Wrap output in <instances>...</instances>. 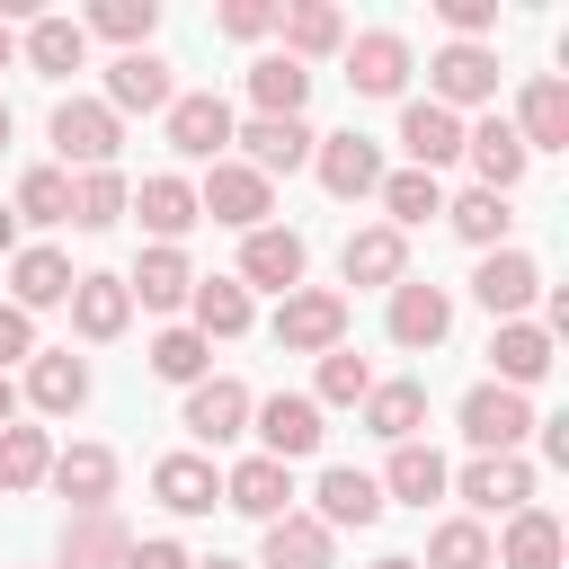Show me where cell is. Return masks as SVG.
Instances as JSON below:
<instances>
[{
  "mask_svg": "<svg viewBox=\"0 0 569 569\" xmlns=\"http://www.w3.org/2000/svg\"><path fill=\"white\" fill-rule=\"evenodd\" d=\"M462 160L480 169V187H489V196H516V178L533 169V151L516 142V124H507V116H480V124H462Z\"/></svg>",
  "mask_w": 569,
  "mask_h": 569,
  "instance_id": "cell-16",
  "label": "cell"
},
{
  "mask_svg": "<svg viewBox=\"0 0 569 569\" xmlns=\"http://www.w3.org/2000/svg\"><path fill=\"white\" fill-rule=\"evenodd\" d=\"M9 213H18V222H71V169H27Z\"/></svg>",
  "mask_w": 569,
  "mask_h": 569,
  "instance_id": "cell-46",
  "label": "cell"
},
{
  "mask_svg": "<svg viewBox=\"0 0 569 569\" xmlns=\"http://www.w3.org/2000/svg\"><path fill=\"white\" fill-rule=\"evenodd\" d=\"M516 142L525 151H569V80H525V98H516Z\"/></svg>",
  "mask_w": 569,
  "mask_h": 569,
  "instance_id": "cell-24",
  "label": "cell"
},
{
  "mask_svg": "<svg viewBox=\"0 0 569 569\" xmlns=\"http://www.w3.org/2000/svg\"><path fill=\"white\" fill-rule=\"evenodd\" d=\"M44 480H53V489L89 516V507H107V498H116V453H107V445H62Z\"/></svg>",
  "mask_w": 569,
  "mask_h": 569,
  "instance_id": "cell-33",
  "label": "cell"
},
{
  "mask_svg": "<svg viewBox=\"0 0 569 569\" xmlns=\"http://www.w3.org/2000/svg\"><path fill=\"white\" fill-rule=\"evenodd\" d=\"M365 391H373V365H365L356 347H329V356H320V391H311V400H338V409H347V400H365Z\"/></svg>",
  "mask_w": 569,
  "mask_h": 569,
  "instance_id": "cell-48",
  "label": "cell"
},
{
  "mask_svg": "<svg viewBox=\"0 0 569 569\" xmlns=\"http://www.w3.org/2000/svg\"><path fill=\"white\" fill-rule=\"evenodd\" d=\"M311 498H320V507H311V525H329V533H347V525L365 533V525L391 507V498H382V480H373V471H356V462H329Z\"/></svg>",
  "mask_w": 569,
  "mask_h": 569,
  "instance_id": "cell-14",
  "label": "cell"
},
{
  "mask_svg": "<svg viewBox=\"0 0 569 569\" xmlns=\"http://www.w3.org/2000/svg\"><path fill=\"white\" fill-rule=\"evenodd\" d=\"M249 382H231V373H204V382H187V436L196 445H231V436H249Z\"/></svg>",
  "mask_w": 569,
  "mask_h": 569,
  "instance_id": "cell-13",
  "label": "cell"
},
{
  "mask_svg": "<svg viewBox=\"0 0 569 569\" xmlns=\"http://www.w3.org/2000/svg\"><path fill=\"white\" fill-rule=\"evenodd\" d=\"M302 98H311V71L302 62H284V53H258L249 62V107L258 116H302Z\"/></svg>",
  "mask_w": 569,
  "mask_h": 569,
  "instance_id": "cell-38",
  "label": "cell"
},
{
  "mask_svg": "<svg viewBox=\"0 0 569 569\" xmlns=\"http://www.w3.org/2000/svg\"><path fill=\"white\" fill-rule=\"evenodd\" d=\"M471 302H480L489 320H525V311L542 302V267H533L525 249H489L480 276H471Z\"/></svg>",
  "mask_w": 569,
  "mask_h": 569,
  "instance_id": "cell-8",
  "label": "cell"
},
{
  "mask_svg": "<svg viewBox=\"0 0 569 569\" xmlns=\"http://www.w3.org/2000/svg\"><path fill=\"white\" fill-rule=\"evenodd\" d=\"M124 569H196V560H187L169 533H151V542H133V551H124Z\"/></svg>",
  "mask_w": 569,
  "mask_h": 569,
  "instance_id": "cell-52",
  "label": "cell"
},
{
  "mask_svg": "<svg viewBox=\"0 0 569 569\" xmlns=\"http://www.w3.org/2000/svg\"><path fill=\"white\" fill-rule=\"evenodd\" d=\"M551 356H560V347H551V329H542V320H498V338H489V365H498V382H507V391L542 382V373H551Z\"/></svg>",
  "mask_w": 569,
  "mask_h": 569,
  "instance_id": "cell-26",
  "label": "cell"
},
{
  "mask_svg": "<svg viewBox=\"0 0 569 569\" xmlns=\"http://www.w3.org/2000/svg\"><path fill=\"white\" fill-rule=\"evenodd\" d=\"M196 213L204 222H231V231H258L276 213V187L249 169V160H213V178L196 187Z\"/></svg>",
  "mask_w": 569,
  "mask_h": 569,
  "instance_id": "cell-3",
  "label": "cell"
},
{
  "mask_svg": "<svg viewBox=\"0 0 569 569\" xmlns=\"http://www.w3.org/2000/svg\"><path fill=\"white\" fill-rule=\"evenodd\" d=\"M338 267H347V284H400L409 276V240L391 222H365V231H347Z\"/></svg>",
  "mask_w": 569,
  "mask_h": 569,
  "instance_id": "cell-31",
  "label": "cell"
},
{
  "mask_svg": "<svg viewBox=\"0 0 569 569\" xmlns=\"http://www.w3.org/2000/svg\"><path fill=\"white\" fill-rule=\"evenodd\" d=\"M249 418H258V445H267V462H302V453H320V436H329L311 391H276V400H258Z\"/></svg>",
  "mask_w": 569,
  "mask_h": 569,
  "instance_id": "cell-9",
  "label": "cell"
},
{
  "mask_svg": "<svg viewBox=\"0 0 569 569\" xmlns=\"http://www.w3.org/2000/svg\"><path fill=\"white\" fill-rule=\"evenodd\" d=\"M418 569H489V525L480 516H445L427 533V560Z\"/></svg>",
  "mask_w": 569,
  "mask_h": 569,
  "instance_id": "cell-44",
  "label": "cell"
},
{
  "mask_svg": "<svg viewBox=\"0 0 569 569\" xmlns=\"http://www.w3.org/2000/svg\"><path fill=\"white\" fill-rule=\"evenodd\" d=\"M453 489L471 516H516V507H533V462L525 453H471L453 471Z\"/></svg>",
  "mask_w": 569,
  "mask_h": 569,
  "instance_id": "cell-5",
  "label": "cell"
},
{
  "mask_svg": "<svg viewBox=\"0 0 569 569\" xmlns=\"http://www.w3.org/2000/svg\"><path fill=\"white\" fill-rule=\"evenodd\" d=\"M382 213H391V231H418V222H436L445 213V187L427 178V169H382Z\"/></svg>",
  "mask_w": 569,
  "mask_h": 569,
  "instance_id": "cell-39",
  "label": "cell"
},
{
  "mask_svg": "<svg viewBox=\"0 0 569 569\" xmlns=\"http://www.w3.org/2000/svg\"><path fill=\"white\" fill-rule=\"evenodd\" d=\"M436 18L453 27V44H480L498 27V0H436Z\"/></svg>",
  "mask_w": 569,
  "mask_h": 569,
  "instance_id": "cell-49",
  "label": "cell"
},
{
  "mask_svg": "<svg viewBox=\"0 0 569 569\" xmlns=\"http://www.w3.org/2000/svg\"><path fill=\"white\" fill-rule=\"evenodd\" d=\"M27 400H36L44 418H71V409L89 400V365H80L71 347H36V356H27Z\"/></svg>",
  "mask_w": 569,
  "mask_h": 569,
  "instance_id": "cell-27",
  "label": "cell"
},
{
  "mask_svg": "<svg viewBox=\"0 0 569 569\" xmlns=\"http://www.w3.org/2000/svg\"><path fill=\"white\" fill-rule=\"evenodd\" d=\"M151 498H160L169 516H213V507H222V471H213L204 453H160V462H151Z\"/></svg>",
  "mask_w": 569,
  "mask_h": 569,
  "instance_id": "cell-22",
  "label": "cell"
},
{
  "mask_svg": "<svg viewBox=\"0 0 569 569\" xmlns=\"http://www.w3.org/2000/svg\"><path fill=\"white\" fill-rule=\"evenodd\" d=\"M222 507H240V516H258V525L293 516V462H267V453L231 462V471H222Z\"/></svg>",
  "mask_w": 569,
  "mask_h": 569,
  "instance_id": "cell-19",
  "label": "cell"
},
{
  "mask_svg": "<svg viewBox=\"0 0 569 569\" xmlns=\"http://www.w3.org/2000/svg\"><path fill=\"white\" fill-rule=\"evenodd\" d=\"M116 142H124V124L107 116V98H62V107H53V151H62V169H116Z\"/></svg>",
  "mask_w": 569,
  "mask_h": 569,
  "instance_id": "cell-2",
  "label": "cell"
},
{
  "mask_svg": "<svg viewBox=\"0 0 569 569\" xmlns=\"http://www.w3.org/2000/svg\"><path fill=\"white\" fill-rule=\"evenodd\" d=\"M453 489V471H445V453L427 445V436H409V445H391V471H382V498H409V507H427V498H445Z\"/></svg>",
  "mask_w": 569,
  "mask_h": 569,
  "instance_id": "cell-36",
  "label": "cell"
},
{
  "mask_svg": "<svg viewBox=\"0 0 569 569\" xmlns=\"http://www.w3.org/2000/svg\"><path fill=\"white\" fill-rule=\"evenodd\" d=\"M302 267H311V249H302V231H284V222H258V231H240V293L258 284V293H293L302 284Z\"/></svg>",
  "mask_w": 569,
  "mask_h": 569,
  "instance_id": "cell-4",
  "label": "cell"
},
{
  "mask_svg": "<svg viewBox=\"0 0 569 569\" xmlns=\"http://www.w3.org/2000/svg\"><path fill=\"white\" fill-rule=\"evenodd\" d=\"M462 436H471V453H516V445L533 436V400L507 391V382H480V391L462 400Z\"/></svg>",
  "mask_w": 569,
  "mask_h": 569,
  "instance_id": "cell-7",
  "label": "cell"
},
{
  "mask_svg": "<svg viewBox=\"0 0 569 569\" xmlns=\"http://www.w3.org/2000/svg\"><path fill=\"white\" fill-rule=\"evenodd\" d=\"M560 551H569L560 516H551V507H516L507 533L489 542V569H560Z\"/></svg>",
  "mask_w": 569,
  "mask_h": 569,
  "instance_id": "cell-20",
  "label": "cell"
},
{
  "mask_svg": "<svg viewBox=\"0 0 569 569\" xmlns=\"http://www.w3.org/2000/svg\"><path fill=\"white\" fill-rule=\"evenodd\" d=\"M124 293H133L142 311H187V293H196V267H187V249H142V267L124 276Z\"/></svg>",
  "mask_w": 569,
  "mask_h": 569,
  "instance_id": "cell-35",
  "label": "cell"
},
{
  "mask_svg": "<svg viewBox=\"0 0 569 569\" xmlns=\"http://www.w3.org/2000/svg\"><path fill=\"white\" fill-rule=\"evenodd\" d=\"M18 53H27V71H36V80H71V71L89 62V36H80V18H27Z\"/></svg>",
  "mask_w": 569,
  "mask_h": 569,
  "instance_id": "cell-30",
  "label": "cell"
},
{
  "mask_svg": "<svg viewBox=\"0 0 569 569\" xmlns=\"http://www.w3.org/2000/svg\"><path fill=\"white\" fill-rule=\"evenodd\" d=\"M151 27H160V0H98V9L80 18V36H107V44H124V53H142Z\"/></svg>",
  "mask_w": 569,
  "mask_h": 569,
  "instance_id": "cell-45",
  "label": "cell"
},
{
  "mask_svg": "<svg viewBox=\"0 0 569 569\" xmlns=\"http://www.w3.org/2000/svg\"><path fill=\"white\" fill-rule=\"evenodd\" d=\"M445 222H453V231H462V240L489 258V249H507V222H516V213H507V196H489V187H462V196H445Z\"/></svg>",
  "mask_w": 569,
  "mask_h": 569,
  "instance_id": "cell-40",
  "label": "cell"
},
{
  "mask_svg": "<svg viewBox=\"0 0 569 569\" xmlns=\"http://www.w3.org/2000/svg\"><path fill=\"white\" fill-rule=\"evenodd\" d=\"M204 365H213V347H204L196 329H160V338H151V373H160V382H204Z\"/></svg>",
  "mask_w": 569,
  "mask_h": 569,
  "instance_id": "cell-47",
  "label": "cell"
},
{
  "mask_svg": "<svg viewBox=\"0 0 569 569\" xmlns=\"http://www.w3.org/2000/svg\"><path fill=\"white\" fill-rule=\"evenodd\" d=\"M258 569H338V533L311 516H276L258 542Z\"/></svg>",
  "mask_w": 569,
  "mask_h": 569,
  "instance_id": "cell-29",
  "label": "cell"
},
{
  "mask_svg": "<svg viewBox=\"0 0 569 569\" xmlns=\"http://www.w3.org/2000/svg\"><path fill=\"white\" fill-rule=\"evenodd\" d=\"M27 356H36V320H27L18 302H0V373H9V365H27Z\"/></svg>",
  "mask_w": 569,
  "mask_h": 569,
  "instance_id": "cell-51",
  "label": "cell"
},
{
  "mask_svg": "<svg viewBox=\"0 0 569 569\" xmlns=\"http://www.w3.org/2000/svg\"><path fill=\"white\" fill-rule=\"evenodd\" d=\"M400 151H409V169H427V178L453 169V160H462V116H445L436 98H409V107H400Z\"/></svg>",
  "mask_w": 569,
  "mask_h": 569,
  "instance_id": "cell-21",
  "label": "cell"
},
{
  "mask_svg": "<svg viewBox=\"0 0 569 569\" xmlns=\"http://www.w3.org/2000/svg\"><path fill=\"white\" fill-rule=\"evenodd\" d=\"M365 427H373L382 445H409V436L427 427V382H409V373H400V382H373V391H365Z\"/></svg>",
  "mask_w": 569,
  "mask_h": 569,
  "instance_id": "cell-37",
  "label": "cell"
},
{
  "mask_svg": "<svg viewBox=\"0 0 569 569\" xmlns=\"http://www.w3.org/2000/svg\"><path fill=\"white\" fill-rule=\"evenodd\" d=\"M445 329H453V293H445V284L400 276V284H391V347L427 356V347H445Z\"/></svg>",
  "mask_w": 569,
  "mask_h": 569,
  "instance_id": "cell-12",
  "label": "cell"
},
{
  "mask_svg": "<svg viewBox=\"0 0 569 569\" xmlns=\"http://www.w3.org/2000/svg\"><path fill=\"white\" fill-rule=\"evenodd\" d=\"M276 347H284V356H329V347H347V293L293 284V293L276 302Z\"/></svg>",
  "mask_w": 569,
  "mask_h": 569,
  "instance_id": "cell-1",
  "label": "cell"
},
{
  "mask_svg": "<svg viewBox=\"0 0 569 569\" xmlns=\"http://www.w3.org/2000/svg\"><path fill=\"white\" fill-rule=\"evenodd\" d=\"M347 80H356V98H400L409 89V36H391V27L356 36L347 44Z\"/></svg>",
  "mask_w": 569,
  "mask_h": 569,
  "instance_id": "cell-23",
  "label": "cell"
},
{
  "mask_svg": "<svg viewBox=\"0 0 569 569\" xmlns=\"http://www.w3.org/2000/svg\"><path fill=\"white\" fill-rule=\"evenodd\" d=\"M124 551H133V533L116 507H89L62 525V569H124Z\"/></svg>",
  "mask_w": 569,
  "mask_h": 569,
  "instance_id": "cell-28",
  "label": "cell"
},
{
  "mask_svg": "<svg viewBox=\"0 0 569 569\" xmlns=\"http://www.w3.org/2000/svg\"><path fill=\"white\" fill-rule=\"evenodd\" d=\"M124 213H142L151 249H178V240L204 222V213H196V187H187V178H169V169H160V178H142V187L124 196Z\"/></svg>",
  "mask_w": 569,
  "mask_h": 569,
  "instance_id": "cell-18",
  "label": "cell"
},
{
  "mask_svg": "<svg viewBox=\"0 0 569 569\" xmlns=\"http://www.w3.org/2000/svg\"><path fill=\"white\" fill-rule=\"evenodd\" d=\"M276 27H284V62H320V53H338L347 44V18L329 9V0H293V9H276Z\"/></svg>",
  "mask_w": 569,
  "mask_h": 569,
  "instance_id": "cell-34",
  "label": "cell"
},
{
  "mask_svg": "<svg viewBox=\"0 0 569 569\" xmlns=\"http://www.w3.org/2000/svg\"><path fill=\"white\" fill-rule=\"evenodd\" d=\"M124 320H133V293H124V276H71V329H80L89 347L124 338Z\"/></svg>",
  "mask_w": 569,
  "mask_h": 569,
  "instance_id": "cell-25",
  "label": "cell"
},
{
  "mask_svg": "<svg viewBox=\"0 0 569 569\" xmlns=\"http://www.w3.org/2000/svg\"><path fill=\"white\" fill-rule=\"evenodd\" d=\"M276 27V0H222V36H240V44H258Z\"/></svg>",
  "mask_w": 569,
  "mask_h": 569,
  "instance_id": "cell-50",
  "label": "cell"
},
{
  "mask_svg": "<svg viewBox=\"0 0 569 569\" xmlns=\"http://www.w3.org/2000/svg\"><path fill=\"white\" fill-rule=\"evenodd\" d=\"M169 151L178 160H222L231 151V98H213V89L169 98Z\"/></svg>",
  "mask_w": 569,
  "mask_h": 569,
  "instance_id": "cell-11",
  "label": "cell"
},
{
  "mask_svg": "<svg viewBox=\"0 0 569 569\" xmlns=\"http://www.w3.org/2000/svg\"><path fill=\"white\" fill-rule=\"evenodd\" d=\"M187 311H196V338H204V347H213V338H240V329H249V293H240L231 276H196Z\"/></svg>",
  "mask_w": 569,
  "mask_h": 569,
  "instance_id": "cell-41",
  "label": "cell"
},
{
  "mask_svg": "<svg viewBox=\"0 0 569 569\" xmlns=\"http://www.w3.org/2000/svg\"><path fill=\"white\" fill-rule=\"evenodd\" d=\"M231 142H240V151H249V169L276 187V169L293 178V169L311 160V142H320V133H311L302 116H258V124H231Z\"/></svg>",
  "mask_w": 569,
  "mask_h": 569,
  "instance_id": "cell-15",
  "label": "cell"
},
{
  "mask_svg": "<svg viewBox=\"0 0 569 569\" xmlns=\"http://www.w3.org/2000/svg\"><path fill=\"white\" fill-rule=\"evenodd\" d=\"M373 569H418V560H409V551H382V560H373Z\"/></svg>",
  "mask_w": 569,
  "mask_h": 569,
  "instance_id": "cell-55",
  "label": "cell"
},
{
  "mask_svg": "<svg viewBox=\"0 0 569 569\" xmlns=\"http://www.w3.org/2000/svg\"><path fill=\"white\" fill-rule=\"evenodd\" d=\"M124 169H80L71 178V231H107V222H124Z\"/></svg>",
  "mask_w": 569,
  "mask_h": 569,
  "instance_id": "cell-43",
  "label": "cell"
},
{
  "mask_svg": "<svg viewBox=\"0 0 569 569\" xmlns=\"http://www.w3.org/2000/svg\"><path fill=\"white\" fill-rule=\"evenodd\" d=\"M427 98H436L445 116L489 107V98H498V53H489V44H445V53L427 62Z\"/></svg>",
  "mask_w": 569,
  "mask_h": 569,
  "instance_id": "cell-6",
  "label": "cell"
},
{
  "mask_svg": "<svg viewBox=\"0 0 569 569\" xmlns=\"http://www.w3.org/2000/svg\"><path fill=\"white\" fill-rule=\"evenodd\" d=\"M9 302L36 320V311H53V302H71V258L62 249H18L9 258Z\"/></svg>",
  "mask_w": 569,
  "mask_h": 569,
  "instance_id": "cell-32",
  "label": "cell"
},
{
  "mask_svg": "<svg viewBox=\"0 0 569 569\" xmlns=\"http://www.w3.org/2000/svg\"><path fill=\"white\" fill-rule=\"evenodd\" d=\"M9 53H18V36H9V18H0V71H9Z\"/></svg>",
  "mask_w": 569,
  "mask_h": 569,
  "instance_id": "cell-57",
  "label": "cell"
},
{
  "mask_svg": "<svg viewBox=\"0 0 569 569\" xmlns=\"http://www.w3.org/2000/svg\"><path fill=\"white\" fill-rule=\"evenodd\" d=\"M9 133H18V116H9V98H0V151H9Z\"/></svg>",
  "mask_w": 569,
  "mask_h": 569,
  "instance_id": "cell-56",
  "label": "cell"
},
{
  "mask_svg": "<svg viewBox=\"0 0 569 569\" xmlns=\"http://www.w3.org/2000/svg\"><path fill=\"white\" fill-rule=\"evenodd\" d=\"M169 98H178V89H169V62H160L151 44L107 62V116H116V124H124V116H169Z\"/></svg>",
  "mask_w": 569,
  "mask_h": 569,
  "instance_id": "cell-10",
  "label": "cell"
},
{
  "mask_svg": "<svg viewBox=\"0 0 569 569\" xmlns=\"http://www.w3.org/2000/svg\"><path fill=\"white\" fill-rule=\"evenodd\" d=\"M0 258H18V213L0 204Z\"/></svg>",
  "mask_w": 569,
  "mask_h": 569,
  "instance_id": "cell-53",
  "label": "cell"
},
{
  "mask_svg": "<svg viewBox=\"0 0 569 569\" xmlns=\"http://www.w3.org/2000/svg\"><path fill=\"white\" fill-rule=\"evenodd\" d=\"M196 569H249V560H222V551H213V560H196Z\"/></svg>",
  "mask_w": 569,
  "mask_h": 569,
  "instance_id": "cell-58",
  "label": "cell"
},
{
  "mask_svg": "<svg viewBox=\"0 0 569 569\" xmlns=\"http://www.w3.org/2000/svg\"><path fill=\"white\" fill-rule=\"evenodd\" d=\"M44 471H53V436H44V427H18V418H9V427H0V498L36 489Z\"/></svg>",
  "mask_w": 569,
  "mask_h": 569,
  "instance_id": "cell-42",
  "label": "cell"
},
{
  "mask_svg": "<svg viewBox=\"0 0 569 569\" xmlns=\"http://www.w3.org/2000/svg\"><path fill=\"white\" fill-rule=\"evenodd\" d=\"M311 169H320V187H329L338 204H356V196L382 187V151H373L365 133H320V142H311Z\"/></svg>",
  "mask_w": 569,
  "mask_h": 569,
  "instance_id": "cell-17",
  "label": "cell"
},
{
  "mask_svg": "<svg viewBox=\"0 0 569 569\" xmlns=\"http://www.w3.org/2000/svg\"><path fill=\"white\" fill-rule=\"evenodd\" d=\"M9 418H18V382L0 373V427H9Z\"/></svg>",
  "mask_w": 569,
  "mask_h": 569,
  "instance_id": "cell-54",
  "label": "cell"
}]
</instances>
